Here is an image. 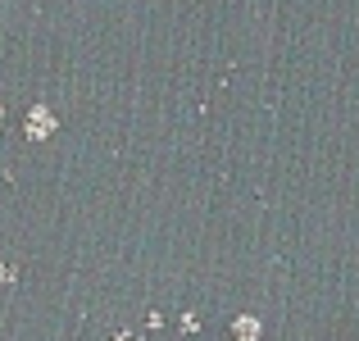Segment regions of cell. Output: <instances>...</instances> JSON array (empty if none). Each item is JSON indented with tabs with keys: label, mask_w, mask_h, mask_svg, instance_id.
Returning <instances> with one entry per match:
<instances>
[{
	"label": "cell",
	"mask_w": 359,
	"mask_h": 341,
	"mask_svg": "<svg viewBox=\"0 0 359 341\" xmlns=\"http://www.w3.org/2000/svg\"><path fill=\"white\" fill-rule=\"evenodd\" d=\"M50 132H55V114L46 109V105H36L32 114H27V137L41 141V137H50Z\"/></svg>",
	"instance_id": "6da1fadb"
}]
</instances>
